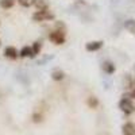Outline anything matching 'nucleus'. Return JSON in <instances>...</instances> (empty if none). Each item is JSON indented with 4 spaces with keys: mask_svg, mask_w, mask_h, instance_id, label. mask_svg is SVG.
Returning a JSON list of instances; mask_svg holds the SVG:
<instances>
[{
    "mask_svg": "<svg viewBox=\"0 0 135 135\" xmlns=\"http://www.w3.org/2000/svg\"><path fill=\"white\" fill-rule=\"evenodd\" d=\"M31 50H32V57H35V55H38L39 54V51H41V43L39 42H35L31 46Z\"/></svg>",
    "mask_w": 135,
    "mask_h": 135,
    "instance_id": "12",
    "label": "nucleus"
},
{
    "mask_svg": "<svg viewBox=\"0 0 135 135\" xmlns=\"http://www.w3.org/2000/svg\"><path fill=\"white\" fill-rule=\"evenodd\" d=\"M131 97H132V99H135V88L131 91Z\"/></svg>",
    "mask_w": 135,
    "mask_h": 135,
    "instance_id": "16",
    "label": "nucleus"
},
{
    "mask_svg": "<svg viewBox=\"0 0 135 135\" xmlns=\"http://www.w3.org/2000/svg\"><path fill=\"white\" fill-rule=\"evenodd\" d=\"M88 104H89V107H91V108H96L97 107V104H99V101H97V99L96 97H89L88 99Z\"/></svg>",
    "mask_w": 135,
    "mask_h": 135,
    "instance_id": "13",
    "label": "nucleus"
},
{
    "mask_svg": "<svg viewBox=\"0 0 135 135\" xmlns=\"http://www.w3.org/2000/svg\"><path fill=\"white\" fill-rule=\"evenodd\" d=\"M103 47V42L101 41H93V42H88L85 45V49L88 51H97L99 49Z\"/></svg>",
    "mask_w": 135,
    "mask_h": 135,
    "instance_id": "4",
    "label": "nucleus"
},
{
    "mask_svg": "<svg viewBox=\"0 0 135 135\" xmlns=\"http://www.w3.org/2000/svg\"><path fill=\"white\" fill-rule=\"evenodd\" d=\"M15 4V0H0V7L4 9H9L12 8Z\"/></svg>",
    "mask_w": 135,
    "mask_h": 135,
    "instance_id": "9",
    "label": "nucleus"
},
{
    "mask_svg": "<svg viewBox=\"0 0 135 135\" xmlns=\"http://www.w3.org/2000/svg\"><path fill=\"white\" fill-rule=\"evenodd\" d=\"M18 3L23 7H30L31 6V0H18Z\"/></svg>",
    "mask_w": 135,
    "mask_h": 135,
    "instance_id": "14",
    "label": "nucleus"
},
{
    "mask_svg": "<svg viewBox=\"0 0 135 135\" xmlns=\"http://www.w3.org/2000/svg\"><path fill=\"white\" fill-rule=\"evenodd\" d=\"M103 70H104L105 73H108V74H109V73H114V72H115V66H114V64H112V62H108V61H107V62L103 64Z\"/></svg>",
    "mask_w": 135,
    "mask_h": 135,
    "instance_id": "10",
    "label": "nucleus"
},
{
    "mask_svg": "<svg viewBox=\"0 0 135 135\" xmlns=\"http://www.w3.org/2000/svg\"><path fill=\"white\" fill-rule=\"evenodd\" d=\"M119 108L124 112V114H132L134 112V104L131 103L130 99H122L119 103Z\"/></svg>",
    "mask_w": 135,
    "mask_h": 135,
    "instance_id": "2",
    "label": "nucleus"
},
{
    "mask_svg": "<svg viewBox=\"0 0 135 135\" xmlns=\"http://www.w3.org/2000/svg\"><path fill=\"white\" fill-rule=\"evenodd\" d=\"M31 6L37 8V11H47L49 6L45 0H31Z\"/></svg>",
    "mask_w": 135,
    "mask_h": 135,
    "instance_id": "6",
    "label": "nucleus"
},
{
    "mask_svg": "<svg viewBox=\"0 0 135 135\" xmlns=\"http://www.w3.org/2000/svg\"><path fill=\"white\" fill-rule=\"evenodd\" d=\"M4 55H6L7 58H9V60H16V58L19 57V53H18V50H16L15 47L8 46V47H6V50H4Z\"/></svg>",
    "mask_w": 135,
    "mask_h": 135,
    "instance_id": "5",
    "label": "nucleus"
},
{
    "mask_svg": "<svg viewBox=\"0 0 135 135\" xmlns=\"http://www.w3.org/2000/svg\"><path fill=\"white\" fill-rule=\"evenodd\" d=\"M32 120L34 122H41L42 120V115L41 114H34L32 115Z\"/></svg>",
    "mask_w": 135,
    "mask_h": 135,
    "instance_id": "15",
    "label": "nucleus"
},
{
    "mask_svg": "<svg viewBox=\"0 0 135 135\" xmlns=\"http://www.w3.org/2000/svg\"><path fill=\"white\" fill-rule=\"evenodd\" d=\"M122 130H123V135H135V124L131 122L126 123Z\"/></svg>",
    "mask_w": 135,
    "mask_h": 135,
    "instance_id": "7",
    "label": "nucleus"
},
{
    "mask_svg": "<svg viewBox=\"0 0 135 135\" xmlns=\"http://www.w3.org/2000/svg\"><path fill=\"white\" fill-rule=\"evenodd\" d=\"M19 55H20L22 58L32 57V50H31V47H30V46H25V47H22V50H20Z\"/></svg>",
    "mask_w": 135,
    "mask_h": 135,
    "instance_id": "8",
    "label": "nucleus"
},
{
    "mask_svg": "<svg viewBox=\"0 0 135 135\" xmlns=\"http://www.w3.org/2000/svg\"><path fill=\"white\" fill-rule=\"evenodd\" d=\"M54 16L51 14H49V11H37L35 14L32 15V19L37 20V22H43V20H47V19H53Z\"/></svg>",
    "mask_w": 135,
    "mask_h": 135,
    "instance_id": "3",
    "label": "nucleus"
},
{
    "mask_svg": "<svg viewBox=\"0 0 135 135\" xmlns=\"http://www.w3.org/2000/svg\"><path fill=\"white\" fill-rule=\"evenodd\" d=\"M49 39H50V42H51V43H55V45H62V43H65L66 37H65V32H64L62 30H55V31L50 32Z\"/></svg>",
    "mask_w": 135,
    "mask_h": 135,
    "instance_id": "1",
    "label": "nucleus"
},
{
    "mask_svg": "<svg viewBox=\"0 0 135 135\" xmlns=\"http://www.w3.org/2000/svg\"><path fill=\"white\" fill-rule=\"evenodd\" d=\"M64 77H65V74H64L62 70H54L51 73V78H53V80H55V81H61Z\"/></svg>",
    "mask_w": 135,
    "mask_h": 135,
    "instance_id": "11",
    "label": "nucleus"
}]
</instances>
